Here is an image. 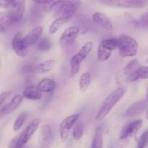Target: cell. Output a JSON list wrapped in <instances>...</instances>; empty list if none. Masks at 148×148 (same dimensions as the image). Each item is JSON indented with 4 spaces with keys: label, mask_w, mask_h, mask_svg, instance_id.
<instances>
[{
    "label": "cell",
    "mask_w": 148,
    "mask_h": 148,
    "mask_svg": "<svg viewBox=\"0 0 148 148\" xmlns=\"http://www.w3.org/2000/svg\"><path fill=\"white\" fill-rule=\"evenodd\" d=\"M81 5L80 0H53L50 4L44 5L43 9L53 12L54 18H64L69 20Z\"/></svg>",
    "instance_id": "1"
},
{
    "label": "cell",
    "mask_w": 148,
    "mask_h": 148,
    "mask_svg": "<svg viewBox=\"0 0 148 148\" xmlns=\"http://www.w3.org/2000/svg\"><path fill=\"white\" fill-rule=\"evenodd\" d=\"M126 92V88L123 86H120L111 92L100 106L95 116L96 121H102L111 112V110L115 107V106L121 101Z\"/></svg>",
    "instance_id": "2"
},
{
    "label": "cell",
    "mask_w": 148,
    "mask_h": 148,
    "mask_svg": "<svg viewBox=\"0 0 148 148\" xmlns=\"http://www.w3.org/2000/svg\"><path fill=\"white\" fill-rule=\"evenodd\" d=\"M118 39V49L120 56L123 58L135 56L138 52L139 45L134 38L121 34Z\"/></svg>",
    "instance_id": "3"
},
{
    "label": "cell",
    "mask_w": 148,
    "mask_h": 148,
    "mask_svg": "<svg viewBox=\"0 0 148 148\" xmlns=\"http://www.w3.org/2000/svg\"><path fill=\"white\" fill-rule=\"evenodd\" d=\"M93 44L92 41L87 42L80 50L74 55L70 60V77H74L79 72L82 62L86 59L90 52L92 50Z\"/></svg>",
    "instance_id": "4"
},
{
    "label": "cell",
    "mask_w": 148,
    "mask_h": 148,
    "mask_svg": "<svg viewBox=\"0 0 148 148\" xmlns=\"http://www.w3.org/2000/svg\"><path fill=\"white\" fill-rule=\"evenodd\" d=\"M118 47V39L115 38L101 40L97 52V59L99 62H105L111 57L113 51Z\"/></svg>",
    "instance_id": "5"
},
{
    "label": "cell",
    "mask_w": 148,
    "mask_h": 148,
    "mask_svg": "<svg viewBox=\"0 0 148 148\" xmlns=\"http://www.w3.org/2000/svg\"><path fill=\"white\" fill-rule=\"evenodd\" d=\"M40 119L38 118H36L33 120H32L28 125L25 127L23 132L20 134V137L17 138V143H16L15 147L20 148L27 144L29 140L31 139L32 136L35 134L36 130L38 128L40 125Z\"/></svg>",
    "instance_id": "6"
},
{
    "label": "cell",
    "mask_w": 148,
    "mask_h": 148,
    "mask_svg": "<svg viewBox=\"0 0 148 148\" xmlns=\"http://www.w3.org/2000/svg\"><path fill=\"white\" fill-rule=\"evenodd\" d=\"M98 1L103 5L121 8H141L145 5L142 0H98Z\"/></svg>",
    "instance_id": "7"
},
{
    "label": "cell",
    "mask_w": 148,
    "mask_h": 148,
    "mask_svg": "<svg viewBox=\"0 0 148 148\" xmlns=\"http://www.w3.org/2000/svg\"><path fill=\"white\" fill-rule=\"evenodd\" d=\"M79 118V114H75L66 117L63 121L61 122L59 128V135L62 142H65L69 137V132L71 129L74 127Z\"/></svg>",
    "instance_id": "8"
},
{
    "label": "cell",
    "mask_w": 148,
    "mask_h": 148,
    "mask_svg": "<svg viewBox=\"0 0 148 148\" xmlns=\"http://www.w3.org/2000/svg\"><path fill=\"white\" fill-rule=\"evenodd\" d=\"M138 68L139 63L137 59H132L130 62H129L124 66V67L116 75V82L117 85H121L122 84L126 83V79H127V77L130 76L134 72H135Z\"/></svg>",
    "instance_id": "9"
},
{
    "label": "cell",
    "mask_w": 148,
    "mask_h": 148,
    "mask_svg": "<svg viewBox=\"0 0 148 148\" xmlns=\"http://www.w3.org/2000/svg\"><path fill=\"white\" fill-rule=\"evenodd\" d=\"M13 24L18 23L23 18L25 11V0H14V4L8 9Z\"/></svg>",
    "instance_id": "10"
},
{
    "label": "cell",
    "mask_w": 148,
    "mask_h": 148,
    "mask_svg": "<svg viewBox=\"0 0 148 148\" xmlns=\"http://www.w3.org/2000/svg\"><path fill=\"white\" fill-rule=\"evenodd\" d=\"M79 33V27L77 26H71L63 32L59 40L61 46H67L75 42Z\"/></svg>",
    "instance_id": "11"
},
{
    "label": "cell",
    "mask_w": 148,
    "mask_h": 148,
    "mask_svg": "<svg viewBox=\"0 0 148 148\" xmlns=\"http://www.w3.org/2000/svg\"><path fill=\"white\" fill-rule=\"evenodd\" d=\"M143 125V120L137 119L124 126L120 133V140H126L135 135Z\"/></svg>",
    "instance_id": "12"
},
{
    "label": "cell",
    "mask_w": 148,
    "mask_h": 148,
    "mask_svg": "<svg viewBox=\"0 0 148 148\" xmlns=\"http://www.w3.org/2000/svg\"><path fill=\"white\" fill-rule=\"evenodd\" d=\"M148 107V103L145 100H141L130 106L127 110L125 115L127 118L133 119L140 115L146 111Z\"/></svg>",
    "instance_id": "13"
},
{
    "label": "cell",
    "mask_w": 148,
    "mask_h": 148,
    "mask_svg": "<svg viewBox=\"0 0 148 148\" xmlns=\"http://www.w3.org/2000/svg\"><path fill=\"white\" fill-rule=\"evenodd\" d=\"M43 34V27L41 26H37L29 32L25 36L23 37V41L25 46L27 49L34 45L38 41Z\"/></svg>",
    "instance_id": "14"
},
{
    "label": "cell",
    "mask_w": 148,
    "mask_h": 148,
    "mask_svg": "<svg viewBox=\"0 0 148 148\" xmlns=\"http://www.w3.org/2000/svg\"><path fill=\"white\" fill-rule=\"evenodd\" d=\"M23 95H20V94H17V95H14L12 98L11 99V101L8 103L7 104H6L1 110H0V118L4 116L7 115V114H10L11 113H12L13 111H15L20 105H21L22 102L23 101Z\"/></svg>",
    "instance_id": "15"
},
{
    "label": "cell",
    "mask_w": 148,
    "mask_h": 148,
    "mask_svg": "<svg viewBox=\"0 0 148 148\" xmlns=\"http://www.w3.org/2000/svg\"><path fill=\"white\" fill-rule=\"evenodd\" d=\"M23 33L21 32H17L14 36L12 39V49L16 54L19 56L24 57L27 53V48L25 47L23 41Z\"/></svg>",
    "instance_id": "16"
},
{
    "label": "cell",
    "mask_w": 148,
    "mask_h": 148,
    "mask_svg": "<svg viewBox=\"0 0 148 148\" xmlns=\"http://www.w3.org/2000/svg\"><path fill=\"white\" fill-rule=\"evenodd\" d=\"M92 19L94 23L96 25H99L103 29L108 31H111L113 30V24L111 23V20L105 14L100 12H95L92 16Z\"/></svg>",
    "instance_id": "17"
},
{
    "label": "cell",
    "mask_w": 148,
    "mask_h": 148,
    "mask_svg": "<svg viewBox=\"0 0 148 148\" xmlns=\"http://www.w3.org/2000/svg\"><path fill=\"white\" fill-rule=\"evenodd\" d=\"M56 64V61L55 59H48L33 66L32 68V71L36 74L46 73L53 69Z\"/></svg>",
    "instance_id": "18"
},
{
    "label": "cell",
    "mask_w": 148,
    "mask_h": 148,
    "mask_svg": "<svg viewBox=\"0 0 148 148\" xmlns=\"http://www.w3.org/2000/svg\"><path fill=\"white\" fill-rule=\"evenodd\" d=\"M23 98L30 101H38L42 98V92L39 90L37 86L27 87L23 92Z\"/></svg>",
    "instance_id": "19"
},
{
    "label": "cell",
    "mask_w": 148,
    "mask_h": 148,
    "mask_svg": "<svg viewBox=\"0 0 148 148\" xmlns=\"http://www.w3.org/2000/svg\"><path fill=\"white\" fill-rule=\"evenodd\" d=\"M13 25L11 15L8 10L0 12V33H4Z\"/></svg>",
    "instance_id": "20"
},
{
    "label": "cell",
    "mask_w": 148,
    "mask_h": 148,
    "mask_svg": "<svg viewBox=\"0 0 148 148\" xmlns=\"http://www.w3.org/2000/svg\"><path fill=\"white\" fill-rule=\"evenodd\" d=\"M37 88L42 92H51L56 88V83L53 79L44 78L38 83Z\"/></svg>",
    "instance_id": "21"
},
{
    "label": "cell",
    "mask_w": 148,
    "mask_h": 148,
    "mask_svg": "<svg viewBox=\"0 0 148 148\" xmlns=\"http://www.w3.org/2000/svg\"><path fill=\"white\" fill-rule=\"evenodd\" d=\"M91 82V75L89 72H84L80 77L79 81V88L80 92H86Z\"/></svg>",
    "instance_id": "22"
},
{
    "label": "cell",
    "mask_w": 148,
    "mask_h": 148,
    "mask_svg": "<svg viewBox=\"0 0 148 148\" xmlns=\"http://www.w3.org/2000/svg\"><path fill=\"white\" fill-rule=\"evenodd\" d=\"M103 147V130L101 127H97L94 134L91 147L97 148Z\"/></svg>",
    "instance_id": "23"
},
{
    "label": "cell",
    "mask_w": 148,
    "mask_h": 148,
    "mask_svg": "<svg viewBox=\"0 0 148 148\" xmlns=\"http://www.w3.org/2000/svg\"><path fill=\"white\" fill-rule=\"evenodd\" d=\"M68 21L69 20L64 18H56L49 27V33L50 34H54Z\"/></svg>",
    "instance_id": "24"
},
{
    "label": "cell",
    "mask_w": 148,
    "mask_h": 148,
    "mask_svg": "<svg viewBox=\"0 0 148 148\" xmlns=\"http://www.w3.org/2000/svg\"><path fill=\"white\" fill-rule=\"evenodd\" d=\"M27 116H28V114L26 111H24V112L20 114V115L16 119L14 123V125H13L14 131H18L19 130L21 129V127H23L24 123L25 122L26 119H27Z\"/></svg>",
    "instance_id": "25"
},
{
    "label": "cell",
    "mask_w": 148,
    "mask_h": 148,
    "mask_svg": "<svg viewBox=\"0 0 148 148\" xmlns=\"http://www.w3.org/2000/svg\"><path fill=\"white\" fill-rule=\"evenodd\" d=\"M51 47V42L47 37L40 38L38 41V49L41 51H47Z\"/></svg>",
    "instance_id": "26"
},
{
    "label": "cell",
    "mask_w": 148,
    "mask_h": 148,
    "mask_svg": "<svg viewBox=\"0 0 148 148\" xmlns=\"http://www.w3.org/2000/svg\"><path fill=\"white\" fill-rule=\"evenodd\" d=\"M84 132V127L82 124L78 123L76 125H75V127L72 131V137L76 141H79L82 137Z\"/></svg>",
    "instance_id": "27"
},
{
    "label": "cell",
    "mask_w": 148,
    "mask_h": 148,
    "mask_svg": "<svg viewBox=\"0 0 148 148\" xmlns=\"http://www.w3.org/2000/svg\"><path fill=\"white\" fill-rule=\"evenodd\" d=\"M42 132V137H43V141H47L51 137V129L50 126L48 124H44L42 125L40 127Z\"/></svg>",
    "instance_id": "28"
},
{
    "label": "cell",
    "mask_w": 148,
    "mask_h": 148,
    "mask_svg": "<svg viewBox=\"0 0 148 148\" xmlns=\"http://www.w3.org/2000/svg\"><path fill=\"white\" fill-rule=\"evenodd\" d=\"M148 145V130L145 132L141 137H140V140L138 141V145L137 147L139 148H143L146 147Z\"/></svg>",
    "instance_id": "29"
},
{
    "label": "cell",
    "mask_w": 148,
    "mask_h": 148,
    "mask_svg": "<svg viewBox=\"0 0 148 148\" xmlns=\"http://www.w3.org/2000/svg\"><path fill=\"white\" fill-rule=\"evenodd\" d=\"M137 74L139 79H148V66L139 67L137 69Z\"/></svg>",
    "instance_id": "30"
},
{
    "label": "cell",
    "mask_w": 148,
    "mask_h": 148,
    "mask_svg": "<svg viewBox=\"0 0 148 148\" xmlns=\"http://www.w3.org/2000/svg\"><path fill=\"white\" fill-rule=\"evenodd\" d=\"M124 14H125L126 20H127L129 23H131L133 26H134V27H140V21H139L138 20H137L136 18H134L132 15H131V14H129V13H127V12H126Z\"/></svg>",
    "instance_id": "31"
},
{
    "label": "cell",
    "mask_w": 148,
    "mask_h": 148,
    "mask_svg": "<svg viewBox=\"0 0 148 148\" xmlns=\"http://www.w3.org/2000/svg\"><path fill=\"white\" fill-rule=\"evenodd\" d=\"M139 21H140V26L148 28V12L144 13V14L140 17Z\"/></svg>",
    "instance_id": "32"
},
{
    "label": "cell",
    "mask_w": 148,
    "mask_h": 148,
    "mask_svg": "<svg viewBox=\"0 0 148 148\" xmlns=\"http://www.w3.org/2000/svg\"><path fill=\"white\" fill-rule=\"evenodd\" d=\"M14 4V0H0V8L8 10Z\"/></svg>",
    "instance_id": "33"
},
{
    "label": "cell",
    "mask_w": 148,
    "mask_h": 148,
    "mask_svg": "<svg viewBox=\"0 0 148 148\" xmlns=\"http://www.w3.org/2000/svg\"><path fill=\"white\" fill-rule=\"evenodd\" d=\"M10 95H11V92H4L0 94V107L5 102L6 100L9 98Z\"/></svg>",
    "instance_id": "34"
},
{
    "label": "cell",
    "mask_w": 148,
    "mask_h": 148,
    "mask_svg": "<svg viewBox=\"0 0 148 148\" xmlns=\"http://www.w3.org/2000/svg\"><path fill=\"white\" fill-rule=\"evenodd\" d=\"M53 0H32L34 3L38 4H41V5H46V4H50Z\"/></svg>",
    "instance_id": "35"
},
{
    "label": "cell",
    "mask_w": 148,
    "mask_h": 148,
    "mask_svg": "<svg viewBox=\"0 0 148 148\" xmlns=\"http://www.w3.org/2000/svg\"><path fill=\"white\" fill-rule=\"evenodd\" d=\"M146 112H145V117H146V119H147L148 120V108H147V109H146Z\"/></svg>",
    "instance_id": "36"
},
{
    "label": "cell",
    "mask_w": 148,
    "mask_h": 148,
    "mask_svg": "<svg viewBox=\"0 0 148 148\" xmlns=\"http://www.w3.org/2000/svg\"><path fill=\"white\" fill-rule=\"evenodd\" d=\"M147 101L148 103V87H147Z\"/></svg>",
    "instance_id": "37"
},
{
    "label": "cell",
    "mask_w": 148,
    "mask_h": 148,
    "mask_svg": "<svg viewBox=\"0 0 148 148\" xmlns=\"http://www.w3.org/2000/svg\"><path fill=\"white\" fill-rule=\"evenodd\" d=\"M146 62H147V63H148V58H147V60H146Z\"/></svg>",
    "instance_id": "38"
}]
</instances>
